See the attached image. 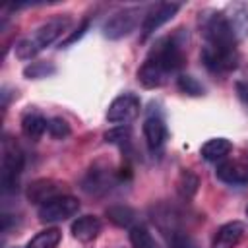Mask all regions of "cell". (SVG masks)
<instances>
[{"mask_svg": "<svg viewBox=\"0 0 248 248\" xmlns=\"http://www.w3.org/2000/svg\"><path fill=\"white\" fill-rule=\"evenodd\" d=\"M184 45V29H176L174 33L157 39L138 68V81L145 89H155L165 85L170 76H178L186 62Z\"/></svg>", "mask_w": 248, "mask_h": 248, "instance_id": "obj_1", "label": "cell"}, {"mask_svg": "<svg viewBox=\"0 0 248 248\" xmlns=\"http://www.w3.org/2000/svg\"><path fill=\"white\" fill-rule=\"evenodd\" d=\"M72 25V17L68 14H58L54 17H50L48 21L41 23L31 35L21 37L16 43V56L19 60H31L33 56H37L41 50H45L46 46H50L58 37H62Z\"/></svg>", "mask_w": 248, "mask_h": 248, "instance_id": "obj_2", "label": "cell"}, {"mask_svg": "<svg viewBox=\"0 0 248 248\" xmlns=\"http://www.w3.org/2000/svg\"><path fill=\"white\" fill-rule=\"evenodd\" d=\"M198 27H200V33L205 41L203 46L217 48V50H236L238 39L232 33L223 12H217V10L200 12Z\"/></svg>", "mask_w": 248, "mask_h": 248, "instance_id": "obj_3", "label": "cell"}, {"mask_svg": "<svg viewBox=\"0 0 248 248\" xmlns=\"http://www.w3.org/2000/svg\"><path fill=\"white\" fill-rule=\"evenodd\" d=\"M23 165H25L23 151L12 138L6 136L2 140V163H0V184L4 194H12L17 190Z\"/></svg>", "mask_w": 248, "mask_h": 248, "instance_id": "obj_4", "label": "cell"}, {"mask_svg": "<svg viewBox=\"0 0 248 248\" xmlns=\"http://www.w3.org/2000/svg\"><path fill=\"white\" fill-rule=\"evenodd\" d=\"M78 211H79L78 198H74L70 194H60V196L41 203L37 209V215L43 223H60V221L74 217Z\"/></svg>", "mask_w": 248, "mask_h": 248, "instance_id": "obj_5", "label": "cell"}, {"mask_svg": "<svg viewBox=\"0 0 248 248\" xmlns=\"http://www.w3.org/2000/svg\"><path fill=\"white\" fill-rule=\"evenodd\" d=\"M140 16H141V8H124L116 14H112L103 23V35L110 41L128 37L140 25Z\"/></svg>", "mask_w": 248, "mask_h": 248, "instance_id": "obj_6", "label": "cell"}, {"mask_svg": "<svg viewBox=\"0 0 248 248\" xmlns=\"http://www.w3.org/2000/svg\"><path fill=\"white\" fill-rule=\"evenodd\" d=\"M215 174L219 180L231 186L248 184V149H242L238 155H229L221 163H217Z\"/></svg>", "mask_w": 248, "mask_h": 248, "instance_id": "obj_7", "label": "cell"}, {"mask_svg": "<svg viewBox=\"0 0 248 248\" xmlns=\"http://www.w3.org/2000/svg\"><path fill=\"white\" fill-rule=\"evenodd\" d=\"M140 114V97L136 93H120L112 99V103L107 108V120L112 124H128Z\"/></svg>", "mask_w": 248, "mask_h": 248, "instance_id": "obj_8", "label": "cell"}, {"mask_svg": "<svg viewBox=\"0 0 248 248\" xmlns=\"http://www.w3.org/2000/svg\"><path fill=\"white\" fill-rule=\"evenodd\" d=\"M178 10H180V4H176V2H159L151 10H147L143 14V21H141V41H147L161 25L170 21Z\"/></svg>", "mask_w": 248, "mask_h": 248, "instance_id": "obj_9", "label": "cell"}, {"mask_svg": "<svg viewBox=\"0 0 248 248\" xmlns=\"http://www.w3.org/2000/svg\"><path fill=\"white\" fill-rule=\"evenodd\" d=\"M202 62L211 74H229L238 66V50H217L202 46Z\"/></svg>", "mask_w": 248, "mask_h": 248, "instance_id": "obj_10", "label": "cell"}, {"mask_svg": "<svg viewBox=\"0 0 248 248\" xmlns=\"http://www.w3.org/2000/svg\"><path fill=\"white\" fill-rule=\"evenodd\" d=\"M141 130H143V138H145V143H147L149 151L151 153H161L167 140H169V130H167L165 120L159 114H149L143 120Z\"/></svg>", "mask_w": 248, "mask_h": 248, "instance_id": "obj_11", "label": "cell"}, {"mask_svg": "<svg viewBox=\"0 0 248 248\" xmlns=\"http://www.w3.org/2000/svg\"><path fill=\"white\" fill-rule=\"evenodd\" d=\"M122 176H116L110 169H99V167H93L87 170L83 182H81V188L87 192V194H105L108 192Z\"/></svg>", "mask_w": 248, "mask_h": 248, "instance_id": "obj_12", "label": "cell"}, {"mask_svg": "<svg viewBox=\"0 0 248 248\" xmlns=\"http://www.w3.org/2000/svg\"><path fill=\"white\" fill-rule=\"evenodd\" d=\"M246 232V225L242 221H229L221 225L211 240V248H234Z\"/></svg>", "mask_w": 248, "mask_h": 248, "instance_id": "obj_13", "label": "cell"}, {"mask_svg": "<svg viewBox=\"0 0 248 248\" xmlns=\"http://www.w3.org/2000/svg\"><path fill=\"white\" fill-rule=\"evenodd\" d=\"M223 14L238 41L248 37V2H231Z\"/></svg>", "mask_w": 248, "mask_h": 248, "instance_id": "obj_14", "label": "cell"}, {"mask_svg": "<svg viewBox=\"0 0 248 248\" xmlns=\"http://www.w3.org/2000/svg\"><path fill=\"white\" fill-rule=\"evenodd\" d=\"M62 194V186L56 182V180H50V178H41V180H35L27 186V200L41 205L56 196Z\"/></svg>", "mask_w": 248, "mask_h": 248, "instance_id": "obj_15", "label": "cell"}, {"mask_svg": "<svg viewBox=\"0 0 248 248\" xmlns=\"http://www.w3.org/2000/svg\"><path fill=\"white\" fill-rule=\"evenodd\" d=\"M103 225L95 215H81L72 223V236L79 242H91L99 236Z\"/></svg>", "mask_w": 248, "mask_h": 248, "instance_id": "obj_16", "label": "cell"}, {"mask_svg": "<svg viewBox=\"0 0 248 248\" xmlns=\"http://www.w3.org/2000/svg\"><path fill=\"white\" fill-rule=\"evenodd\" d=\"M45 132H48V118H45L39 110H27L21 116V134L27 140L37 141Z\"/></svg>", "mask_w": 248, "mask_h": 248, "instance_id": "obj_17", "label": "cell"}, {"mask_svg": "<svg viewBox=\"0 0 248 248\" xmlns=\"http://www.w3.org/2000/svg\"><path fill=\"white\" fill-rule=\"evenodd\" d=\"M232 151V143L227 140V138H211L207 140L202 149H200V155L205 159V161H211V163H221L223 159H227Z\"/></svg>", "mask_w": 248, "mask_h": 248, "instance_id": "obj_18", "label": "cell"}, {"mask_svg": "<svg viewBox=\"0 0 248 248\" xmlns=\"http://www.w3.org/2000/svg\"><path fill=\"white\" fill-rule=\"evenodd\" d=\"M107 217H108V221L110 223H114L116 227H126V229H132L134 225V219H136V213H134V209H130L128 205H110L107 211Z\"/></svg>", "mask_w": 248, "mask_h": 248, "instance_id": "obj_19", "label": "cell"}, {"mask_svg": "<svg viewBox=\"0 0 248 248\" xmlns=\"http://www.w3.org/2000/svg\"><path fill=\"white\" fill-rule=\"evenodd\" d=\"M60 238H62V232L58 229H54V227L52 229H45V231L37 232L25 244V248H56L58 242H60Z\"/></svg>", "mask_w": 248, "mask_h": 248, "instance_id": "obj_20", "label": "cell"}, {"mask_svg": "<svg viewBox=\"0 0 248 248\" xmlns=\"http://www.w3.org/2000/svg\"><path fill=\"white\" fill-rule=\"evenodd\" d=\"M128 236H130L132 248H159V244L155 242L153 234H151L149 229L143 227V225H134V227L130 229Z\"/></svg>", "mask_w": 248, "mask_h": 248, "instance_id": "obj_21", "label": "cell"}, {"mask_svg": "<svg viewBox=\"0 0 248 248\" xmlns=\"http://www.w3.org/2000/svg\"><path fill=\"white\" fill-rule=\"evenodd\" d=\"M198 184H200L198 176H196L192 170L184 169V170L180 172V176H178L176 192H178V196H180L182 200H186V202H188V200L198 192Z\"/></svg>", "mask_w": 248, "mask_h": 248, "instance_id": "obj_22", "label": "cell"}, {"mask_svg": "<svg viewBox=\"0 0 248 248\" xmlns=\"http://www.w3.org/2000/svg\"><path fill=\"white\" fill-rule=\"evenodd\" d=\"M176 85L184 95H190V97H200L205 91L203 85L194 76H188V74H178L176 76Z\"/></svg>", "mask_w": 248, "mask_h": 248, "instance_id": "obj_23", "label": "cell"}, {"mask_svg": "<svg viewBox=\"0 0 248 248\" xmlns=\"http://www.w3.org/2000/svg\"><path fill=\"white\" fill-rule=\"evenodd\" d=\"M56 72V68H54V64H50V62H31V64H27L25 68H23V76L27 78V79H41V78H48V76H52Z\"/></svg>", "mask_w": 248, "mask_h": 248, "instance_id": "obj_24", "label": "cell"}, {"mask_svg": "<svg viewBox=\"0 0 248 248\" xmlns=\"http://www.w3.org/2000/svg\"><path fill=\"white\" fill-rule=\"evenodd\" d=\"M165 238L169 242L170 248H198L194 238L184 231V229H174V231H169L165 232Z\"/></svg>", "mask_w": 248, "mask_h": 248, "instance_id": "obj_25", "label": "cell"}, {"mask_svg": "<svg viewBox=\"0 0 248 248\" xmlns=\"http://www.w3.org/2000/svg\"><path fill=\"white\" fill-rule=\"evenodd\" d=\"M130 138H132V134H130V128H128V126H118V128L108 130V132L105 134V140H107L108 143L120 145L122 149L130 143Z\"/></svg>", "mask_w": 248, "mask_h": 248, "instance_id": "obj_26", "label": "cell"}, {"mask_svg": "<svg viewBox=\"0 0 248 248\" xmlns=\"http://www.w3.org/2000/svg\"><path fill=\"white\" fill-rule=\"evenodd\" d=\"M48 134L56 140H62V138H68L70 136V126L64 118L60 116H52L48 118Z\"/></svg>", "mask_w": 248, "mask_h": 248, "instance_id": "obj_27", "label": "cell"}, {"mask_svg": "<svg viewBox=\"0 0 248 248\" xmlns=\"http://www.w3.org/2000/svg\"><path fill=\"white\" fill-rule=\"evenodd\" d=\"M234 89H236V95H238L240 103H242L244 107H248V66L244 68L242 76L236 79V83H234Z\"/></svg>", "mask_w": 248, "mask_h": 248, "instance_id": "obj_28", "label": "cell"}, {"mask_svg": "<svg viewBox=\"0 0 248 248\" xmlns=\"http://www.w3.org/2000/svg\"><path fill=\"white\" fill-rule=\"evenodd\" d=\"M87 29H89V19H83V21L78 25V29H76L72 35H68V37L60 43V46H70L72 43H76L78 39H81V37L85 35V31H87Z\"/></svg>", "mask_w": 248, "mask_h": 248, "instance_id": "obj_29", "label": "cell"}, {"mask_svg": "<svg viewBox=\"0 0 248 248\" xmlns=\"http://www.w3.org/2000/svg\"><path fill=\"white\" fill-rule=\"evenodd\" d=\"M246 217H248V205H246Z\"/></svg>", "mask_w": 248, "mask_h": 248, "instance_id": "obj_30", "label": "cell"}]
</instances>
